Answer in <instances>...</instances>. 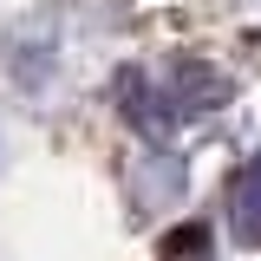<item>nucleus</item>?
<instances>
[{
    "mask_svg": "<svg viewBox=\"0 0 261 261\" xmlns=\"http://www.w3.org/2000/svg\"><path fill=\"white\" fill-rule=\"evenodd\" d=\"M228 228H235V242L261 248V157H248L228 183Z\"/></svg>",
    "mask_w": 261,
    "mask_h": 261,
    "instance_id": "nucleus-1",
    "label": "nucleus"
}]
</instances>
